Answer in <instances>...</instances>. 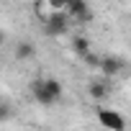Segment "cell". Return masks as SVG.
<instances>
[{"label":"cell","instance_id":"cell-10","mask_svg":"<svg viewBox=\"0 0 131 131\" xmlns=\"http://www.w3.org/2000/svg\"><path fill=\"white\" fill-rule=\"evenodd\" d=\"M82 59H85L88 67H95V70H98V64H100V57H98V54H93V49H88V51L82 54Z\"/></svg>","mask_w":131,"mask_h":131},{"label":"cell","instance_id":"cell-4","mask_svg":"<svg viewBox=\"0 0 131 131\" xmlns=\"http://www.w3.org/2000/svg\"><path fill=\"white\" fill-rule=\"evenodd\" d=\"M31 95H34V100H36L39 105H46V108L57 103V100H54V98H51V95H49V93L44 90L41 80H34V82H31Z\"/></svg>","mask_w":131,"mask_h":131},{"label":"cell","instance_id":"cell-5","mask_svg":"<svg viewBox=\"0 0 131 131\" xmlns=\"http://www.w3.org/2000/svg\"><path fill=\"white\" fill-rule=\"evenodd\" d=\"M88 93H90L93 100H105L111 95V85L108 82H90L88 85Z\"/></svg>","mask_w":131,"mask_h":131},{"label":"cell","instance_id":"cell-7","mask_svg":"<svg viewBox=\"0 0 131 131\" xmlns=\"http://www.w3.org/2000/svg\"><path fill=\"white\" fill-rule=\"evenodd\" d=\"M64 10L70 18H77L82 10H88V0H64Z\"/></svg>","mask_w":131,"mask_h":131},{"label":"cell","instance_id":"cell-14","mask_svg":"<svg viewBox=\"0 0 131 131\" xmlns=\"http://www.w3.org/2000/svg\"><path fill=\"white\" fill-rule=\"evenodd\" d=\"M5 41H8V34H5V31H0V46H3Z\"/></svg>","mask_w":131,"mask_h":131},{"label":"cell","instance_id":"cell-13","mask_svg":"<svg viewBox=\"0 0 131 131\" xmlns=\"http://www.w3.org/2000/svg\"><path fill=\"white\" fill-rule=\"evenodd\" d=\"M51 10H64V0H44Z\"/></svg>","mask_w":131,"mask_h":131},{"label":"cell","instance_id":"cell-3","mask_svg":"<svg viewBox=\"0 0 131 131\" xmlns=\"http://www.w3.org/2000/svg\"><path fill=\"white\" fill-rule=\"evenodd\" d=\"M98 70L105 75V77H116L126 70V62L121 57H100V64H98Z\"/></svg>","mask_w":131,"mask_h":131},{"label":"cell","instance_id":"cell-6","mask_svg":"<svg viewBox=\"0 0 131 131\" xmlns=\"http://www.w3.org/2000/svg\"><path fill=\"white\" fill-rule=\"evenodd\" d=\"M41 85H44V90H46L54 100H59V98H62V93H64L62 82H59V80H54V77H44V80H41Z\"/></svg>","mask_w":131,"mask_h":131},{"label":"cell","instance_id":"cell-2","mask_svg":"<svg viewBox=\"0 0 131 131\" xmlns=\"http://www.w3.org/2000/svg\"><path fill=\"white\" fill-rule=\"evenodd\" d=\"M98 123L103 128H111V131H126V121L118 111H108V108H98Z\"/></svg>","mask_w":131,"mask_h":131},{"label":"cell","instance_id":"cell-8","mask_svg":"<svg viewBox=\"0 0 131 131\" xmlns=\"http://www.w3.org/2000/svg\"><path fill=\"white\" fill-rule=\"evenodd\" d=\"M34 54H36V46H34L31 41H21V44L16 46V59H21V62L31 59Z\"/></svg>","mask_w":131,"mask_h":131},{"label":"cell","instance_id":"cell-12","mask_svg":"<svg viewBox=\"0 0 131 131\" xmlns=\"http://www.w3.org/2000/svg\"><path fill=\"white\" fill-rule=\"evenodd\" d=\"M75 21H77V23H90V21H93V10H90V8H88V10H82Z\"/></svg>","mask_w":131,"mask_h":131},{"label":"cell","instance_id":"cell-9","mask_svg":"<svg viewBox=\"0 0 131 131\" xmlns=\"http://www.w3.org/2000/svg\"><path fill=\"white\" fill-rule=\"evenodd\" d=\"M70 46H72V51H75L77 57H82V54L90 49V39H88V36H75Z\"/></svg>","mask_w":131,"mask_h":131},{"label":"cell","instance_id":"cell-11","mask_svg":"<svg viewBox=\"0 0 131 131\" xmlns=\"http://www.w3.org/2000/svg\"><path fill=\"white\" fill-rule=\"evenodd\" d=\"M10 116H13L10 103H0V121H5V118H10Z\"/></svg>","mask_w":131,"mask_h":131},{"label":"cell","instance_id":"cell-1","mask_svg":"<svg viewBox=\"0 0 131 131\" xmlns=\"http://www.w3.org/2000/svg\"><path fill=\"white\" fill-rule=\"evenodd\" d=\"M70 23H72V18L67 16V10H51L44 21V34L46 36H62V34L70 31Z\"/></svg>","mask_w":131,"mask_h":131}]
</instances>
